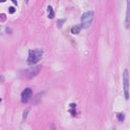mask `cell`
Returning a JSON list of instances; mask_svg holds the SVG:
<instances>
[{"mask_svg":"<svg viewBox=\"0 0 130 130\" xmlns=\"http://www.w3.org/2000/svg\"><path fill=\"white\" fill-rule=\"evenodd\" d=\"M43 56V51L41 49H36V50H30L29 52L28 57V64L29 65H35L41 60Z\"/></svg>","mask_w":130,"mask_h":130,"instance_id":"cell-1","label":"cell"},{"mask_svg":"<svg viewBox=\"0 0 130 130\" xmlns=\"http://www.w3.org/2000/svg\"><path fill=\"white\" fill-rule=\"evenodd\" d=\"M123 81H124V94H125V99L128 100L129 99V75H128V70L125 69L123 73Z\"/></svg>","mask_w":130,"mask_h":130,"instance_id":"cell-3","label":"cell"},{"mask_svg":"<svg viewBox=\"0 0 130 130\" xmlns=\"http://www.w3.org/2000/svg\"><path fill=\"white\" fill-rule=\"evenodd\" d=\"M80 30H81V26H80V25L72 26V28H71V34H73V35H77V34L80 33Z\"/></svg>","mask_w":130,"mask_h":130,"instance_id":"cell-7","label":"cell"},{"mask_svg":"<svg viewBox=\"0 0 130 130\" xmlns=\"http://www.w3.org/2000/svg\"><path fill=\"white\" fill-rule=\"evenodd\" d=\"M0 102H1V99H0Z\"/></svg>","mask_w":130,"mask_h":130,"instance_id":"cell-17","label":"cell"},{"mask_svg":"<svg viewBox=\"0 0 130 130\" xmlns=\"http://www.w3.org/2000/svg\"><path fill=\"white\" fill-rule=\"evenodd\" d=\"M94 20V12L93 11H85V13L81 15V18H80V26L83 29H87L90 28V25H91Z\"/></svg>","mask_w":130,"mask_h":130,"instance_id":"cell-2","label":"cell"},{"mask_svg":"<svg viewBox=\"0 0 130 130\" xmlns=\"http://www.w3.org/2000/svg\"><path fill=\"white\" fill-rule=\"evenodd\" d=\"M12 2L14 3V4H17V1H16V0H12Z\"/></svg>","mask_w":130,"mask_h":130,"instance_id":"cell-14","label":"cell"},{"mask_svg":"<svg viewBox=\"0 0 130 130\" xmlns=\"http://www.w3.org/2000/svg\"><path fill=\"white\" fill-rule=\"evenodd\" d=\"M6 0H0V2H5Z\"/></svg>","mask_w":130,"mask_h":130,"instance_id":"cell-15","label":"cell"},{"mask_svg":"<svg viewBox=\"0 0 130 130\" xmlns=\"http://www.w3.org/2000/svg\"><path fill=\"white\" fill-rule=\"evenodd\" d=\"M25 2H26V3H29V0H25Z\"/></svg>","mask_w":130,"mask_h":130,"instance_id":"cell-16","label":"cell"},{"mask_svg":"<svg viewBox=\"0 0 130 130\" xmlns=\"http://www.w3.org/2000/svg\"><path fill=\"white\" fill-rule=\"evenodd\" d=\"M32 68H30L29 70H26L25 71V76L28 78H33V77H35V76L39 73L40 72V70H41V66L40 65H32Z\"/></svg>","mask_w":130,"mask_h":130,"instance_id":"cell-4","label":"cell"},{"mask_svg":"<svg viewBox=\"0 0 130 130\" xmlns=\"http://www.w3.org/2000/svg\"><path fill=\"white\" fill-rule=\"evenodd\" d=\"M32 94H33V91H32V90H30V87L25 89L21 93V102L22 103H28L30 101V99L32 98Z\"/></svg>","mask_w":130,"mask_h":130,"instance_id":"cell-5","label":"cell"},{"mask_svg":"<svg viewBox=\"0 0 130 130\" xmlns=\"http://www.w3.org/2000/svg\"><path fill=\"white\" fill-rule=\"evenodd\" d=\"M125 28H129V0H127V9H126V20H125Z\"/></svg>","mask_w":130,"mask_h":130,"instance_id":"cell-6","label":"cell"},{"mask_svg":"<svg viewBox=\"0 0 130 130\" xmlns=\"http://www.w3.org/2000/svg\"><path fill=\"white\" fill-rule=\"evenodd\" d=\"M8 12L11 13V14L14 13V12H15V8H14V7H12V6L9 7V8H8Z\"/></svg>","mask_w":130,"mask_h":130,"instance_id":"cell-10","label":"cell"},{"mask_svg":"<svg viewBox=\"0 0 130 130\" xmlns=\"http://www.w3.org/2000/svg\"><path fill=\"white\" fill-rule=\"evenodd\" d=\"M47 13H48V17L49 18H52L54 17V10H53V7L52 6H48L47 7Z\"/></svg>","mask_w":130,"mask_h":130,"instance_id":"cell-8","label":"cell"},{"mask_svg":"<svg viewBox=\"0 0 130 130\" xmlns=\"http://www.w3.org/2000/svg\"><path fill=\"white\" fill-rule=\"evenodd\" d=\"M117 118H118V120H119L120 122H122L124 120V115H123V113H118L117 114Z\"/></svg>","mask_w":130,"mask_h":130,"instance_id":"cell-9","label":"cell"},{"mask_svg":"<svg viewBox=\"0 0 130 130\" xmlns=\"http://www.w3.org/2000/svg\"><path fill=\"white\" fill-rule=\"evenodd\" d=\"M64 21H65L64 20H59V21H58V26H59V28H60V26H61V25H61V24H63V22H64Z\"/></svg>","mask_w":130,"mask_h":130,"instance_id":"cell-13","label":"cell"},{"mask_svg":"<svg viewBox=\"0 0 130 130\" xmlns=\"http://www.w3.org/2000/svg\"><path fill=\"white\" fill-rule=\"evenodd\" d=\"M5 20H6L5 14H0V22H1V21H4Z\"/></svg>","mask_w":130,"mask_h":130,"instance_id":"cell-11","label":"cell"},{"mask_svg":"<svg viewBox=\"0 0 130 130\" xmlns=\"http://www.w3.org/2000/svg\"><path fill=\"white\" fill-rule=\"evenodd\" d=\"M29 111H30V109L28 108V109H26V110L25 111V112H24V119H25V118H26V115H28V113H29Z\"/></svg>","mask_w":130,"mask_h":130,"instance_id":"cell-12","label":"cell"}]
</instances>
